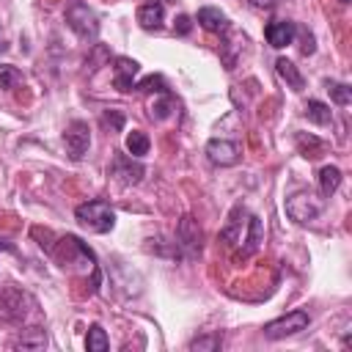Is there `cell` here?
Here are the masks:
<instances>
[{"instance_id": "1", "label": "cell", "mask_w": 352, "mask_h": 352, "mask_svg": "<svg viewBox=\"0 0 352 352\" xmlns=\"http://www.w3.org/2000/svg\"><path fill=\"white\" fill-rule=\"evenodd\" d=\"M74 217H77V223H80L82 228H88V231H94V234H107V231H113V226H116V212H113V206H110L107 201H102V198H94V201L80 204V206L74 209Z\"/></svg>"}, {"instance_id": "2", "label": "cell", "mask_w": 352, "mask_h": 352, "mask_svg": "<svg viewBox=\"0 0 352 352\" xmlns=\"http://www.w3.org/2000/svg\"><path fill=\"white\" fill-rule=\"evenodd\" d=\"M33 308H36V300L28 292H22L16 286H6L0 292V322H6V324H22V322H28V316L33 314Z\"/></svg>"}, {"instance_id": "3", "label": "cell", "mask_w": 352, "mask_h": 352, "mask_svg": "<svg viewBox=\"0 0 352 352\" xmlns=\"http://www.w3.org/2000/svg\"><path fill=\"white\" fill-rule=\"evenodd\" d=\"M66 25L82 41H96V36H99V16L82 0H72L69 3V8H66Z\"/></svg>"}, {"instance_id": "4", "label": "cell", "mask_w": 352, "mask_h": 352, "mask_svg": "<svg viewBox=\"0 0 352 352\" xmlns=\"http://www.w3.org/2000/svg\"><path fill=\"white\" fill-rule=\"evenodd\" d=\"M322 212H324V201L319 195H314L311 190H300V192H294V195L286 198V214L297 226L314 223Z\"/></svg>"}, {"instance_id": "5", "label": "cell", "mask_w": 352, "mask_h": 352, "mask_svg": "<svg viewBox=\"0 0 352 352\" xmlns=\"http://www.w3.org/2000/svg\"><path fill=\"white\" fill-rule=\"evenodd\" d=\"M308 324H311L308 311L294 308V311H289V314H283V316H278V319L267 322L261 333H264V338H270V341H280V338H289V336L302 333Z\"/></svg>"}, {"instance_id": "6", "label": "cell", "mask_w": 352, "mask_h": 352, "mask_svg": "<svg viewBox=\"0 0 352 352\" xmlns=\"http://www.w3.org/2000/svg\"><path fill=\"white\" fill-rule=\"evenodd\" d=\"M182 258H198L201 256V248H204V231L198 226V220L192 214H184L176 226V236H173Z\"/></svg>"}, {"instance_id": "7", "label": "cell", "mask_w": 352, "mask_h": 352, "mask_svg": "<svg viewBox=\"0 0 352 352\" xmlns=\"http://www.w3.org/2000/svg\"><path fill=\"white\" fill-rule=\"evenodd\" d=\"M63 146H66L69 160H74V162L82 160L85 151H88V146H91V129H88V124L80 121V118L69 121L66 124V132H63Z\"/></svg>"}, {"instance_id": "8", "label": "cell", "mask_w": 352, "mask_h": 352, "mask_svg": "<svg viewBox=\"0 0 352 352\" xmlns=\"http://www.w3.org/2000/svg\"><path fill=\"white\" fill-rule=\"evenodd\" d=\"M107 173H110L113 179H118L121 184L132 187V184H140L146 168H143V165L138 162V157H132V154H116V157L110 160Z\"/></svg>"}, {"instance_id": "9", "label": "cell", "mask_w": 352, "mask_h": 352, "mask_svg": "<svg viewBox=\"0 0 352 352\" xmlns=\"http://www.w3.org/2000/svg\"><path fill=\"white\" fill-rule=\"evenodd\" d=\"M206 157H209V162H214V165H223V168H228V165H236L239 162V157H242V146L236 143V140H226V138H212L209 143H206Z\"/></svg>"}, {"instance_id": "10", "label": "cell", "mask_w": 352, "mask_h": 352, "mask_svg": "<svg viewBox=\"0 0 352 352\" xmlns=\"http://www.w3.org/2000/svg\"><path fill=\"white\" fill-rule=\"evenodd\" d=\"M138 72H140V63H138V60H132V58H116V66H113V85H116L121 94L132 91Z\"/></svg>"}, {"instance_id": "11", "label": "cell", "mask_w": 352, "mask_h": 352, "mask_svg": "<svg viewBox=\"0 0 352 352\" xmlns=\"http://www.w3.org/2000/svg\"><path fill=\"white\" fill-rule=\"evenodd\" d=\"M264 36H267L270 47L280 50V47H286V44L294 41V36H297V25H294L292 19H275V22H270V25L264 28Z\"/></svg>"}, {"instance_id": "12", "label": "cell", "mask_w": 352, "mask_h": 352, "mask_svg": "<svg viewBox=\"0 0 352 352\" xmlns=\"http://www.w3.org/2000/svg\"><path fill=\"white\" fill-rule=\"evenodd\" d=\"M261 242H264V223H261V217L248 214V236H245V245L236 250V261L250 258L261 248Z\"/></svg>"}, {"instance_id": "13", "label": "cell", "mask_w": 352, "mask_h": 352, "mask_svg": "<svg viewBox=\"0 0 352 352\" xmlns=\"http://www.w3.org/2000/svg\"><path fill=\"white\" fill-rule=\"evenodd\" d=\"M165 22V3L162 0H148L138 8V25L143 30H160Z\"/></svg>"}, {"instance_id": "14", "label": "cell", "mask_w": 352, "mask_h": 352, "mask_svg": "<svg viewBox=\"0 0 352 352\" xmlns=\"http://www.w3.org/2000/svg\"><path fill=\"white\" fill-rule=\"evenodd\" d=\"M195 22H198L204 30H209V33H226V30L231 28V25H228V16H226L220 8H214V6H204V8H198Z\"/></svg>"}, {"instance_id": "15", "label": "cell", "mask_w": 352, "mask_h": 352, "mask_svg": "<svg viewBox=\"0 0 352 352\" xmlns=\"http://www.w3.org/2000/svg\"><path fill=\"white\" fill-rule=\"evenodd\" d=\"M242 214H248V209H245L242 204H236V206L231 209V214H228L226 226L220 228V236H217V239H220L223 245H228V248H231V245H236V242H239V231H242V220H239V217H242Z\"/></svg>"}, {"instance_id": "16", "label": "cell", "mask_w": 352, "mask_h": 352, "mask_svg": "<svg viewBox=\"0 0 352 352\" xmlns=\"http://www.w3.org/2000/svg\"><path fill=\"white\" fill-rule=\"evenodd\" d=\"M275 72L280 74V80H286V85H289L292 91H302V88H305V77L300 74V69H297L289 58H278V60H275Z\"/></svg>"}, {"instance_id": "17", "label": "cell", "mask_w": 352, "mask_h": 352, "mask_svg": "<svg viewBox=\"0 0 352 352\" xmlns=\"http://www.w3.org/2000/svg\"><path fill=\"white\" fill-rule=\"evenodd\" d=\"M341 187V168L338 165H322L319 168V192L330 198Z\"/></svg>"}, {"instance_id": "18", "label": "cell", "mask_w": 352, "mask_h": 352, "mask_svg": "<svg viewBox=\"0 0 352 352\" xmlns=\"http://www.w3.org/2000/svg\"><path fill=\"white\" fill-rule=\"evenodd\" d=\"M11 346H22V349H44L47 346V333L41 330V327H28V330H22L14 341H11Z\"/></svg>"}, {"instance_id": "19", "label": "cell", "mask_w": 352, "mask_h": 352, "mask_svg": "<svg viewBox=\"0 0 352 352\" xmlns=\"http://www.w3.org/2000/svg\"><path fill=\"white\" fill-rule=\"evenodd\" d=\"M305 118L316 126H327L333 121V110H330V104H324L319 99H308L305 102Z\"/></svg>"}, {"instance_id": "20", "label": "cell", "mask_w": 352, "mask_h": 352, "mask_svg": "<svg viewBox=\"0 0 352 352\" xmlns=\"http://www.w3.org/2000/svg\"><path fill=\"white\" fill-rule=\"evenodd\" d=\"M148 146H151V140H148V135L146 132H140V129H132L129 135H126V151L132 154V157H146L148 154Z\"/></svg>"}, {"instance_id": "21", "label": "cell", "mask_w": 352, "mask_h": 352, "mask_svg": "<svg viewBox=\"0 0 352 352\" xmlns=\"http://www.w3.org/2000/svg\"><path fill=\"white\" fill-rule=\"evenodd\" d=\"M85 349H88V352H107V349H110V341H107V333L102 330V324H91V327H88Z\"/></svg>"}, {"instance_id": "22", "label": "cell", "mask_w": 352, "mask_h": 352, "mask_svg": "<svg viewBox=\"0 0 352 352\" xmlns=\"http://www.w3.org/2000/svg\"><path fill=\"white\" fill-rule=\"evenodd\" d=\"M135 91H143V94H170V91H168V82L162 80V74H148V77H143L140 82H135Z\"/></svg>"}, {"instance_id": "23", "label": "cell", "mask_w": 352, "mask_h": 352, "mask_svg": "<svg viewBox=\"0 0 352 352\" xmlns=\"http://www.w3.org/2000/svg\"><path fill=\"white\" fill-rule=\"evenodd\" d=\"M124 124H126V118H124L121 110H104V113L99 116V126H102L104 132H121Z\"/></svg>"}, {"instance_id": "24", "label": "cell", "mask_w": 352, "mask_h": 352, "mask_svg": "<svg viewBox=\"0 0 352 352\" xmlns=\"http://www.w3.org/2000/svg\"><path fill=\"white\" fill-rule=\"evenodd\" d=\"M297 146H300V154H302V157H308V160L319 157V154H322V148H324V143H322V140H316L314 135H308V138H305V132H300V135H297Z\"/></svg>"}, {"instance_id": "25", "label": "cell", "mask_w": 352, "mask_h": 352, "mask_svg": "<svg viewBox=\"0 0 352 352\" xmlns=\"http://www.w3.org/2000/svg\"><path fill=\"white\" fill-rule=\"evenodd\" d=\"M327 91H330V99H333L336 104H341V107H346V104L352 102V88H349L346 82H333V80H327Z\"/></svg>"}, {"instance_id": "26", "label": "cell", "mask_w": 352, "mask_h": 352, "mask_svg": "<svg viewBox=\"0 0 352 352\" xmlns=\"http://www.w3.org/2000/svg\"><path fill=\"white\" fill-rule=\"evenodd\" d=\"M176 107V102H173V96L170 94H162V102H151V107H148V113H151V118H157V121H162L170 110Z\"/></svg>"}, {"instance_id": "27", "label": "cell", "mask_w": 352, "mask_h": 352, "mask_svg": "<svg viewBox=\"0 0 352 352\" xmlns=\"http://www.w3.org/2000/svg\"><path fill=\"white\" fill-rule=\"evenodd\" d=\"M19 80H22V74H19L16 66H11V63H0V88H14Z\"/></svg>"}, {"instance_id": "28", "label": "cell", "mask_w": 352, "mask_h": 352, "mask_svg": "<svg viewBox=\"0 0 352 352\" xmlns=\"http://www.w3.org/2000/svg\"><path fill=\"white\" fill-rule=\"evenodd\" d=\"M220 344H223V336L220 333H212V336H201V338H192L190 341V349H220Z\"/></svg>"}, {"instance_id": "29", "label": "cell", "mask_w": 352, "mask_h": 352, "mask_svg": "<svg viewBox=\"0 0 352 352\" xmlns=\"http://www.w3.org/2000/svg\"><path fill=\"white\" fill-rule=\"evenodd\" d=\"M190 28H192V22H190V16H184V14H182V16L176 19V25H173V30H176L179 36H187Z\"/></svg>"}, {"instance_id": "30", "label": "cell", "mask_w": 352, "mask_h": 352, "mask_svg": "<svg viewBox=\"0 0 352 352\" xmlns=\"http://www.w3.org/2000/svg\"><path fill=\"white\" fill-rule=\"evenodd\" d=\"M250 3H253L256 8H264V11H270V8H275L280 0H250Z\"/></svg>"}, {"instance_id": "31", "label": "cell", "mask_w": 352, "mask_h": 352, "mask_svg": "<svg viewBox=\"0 0 352 352\" xmlns=\"http://www.w3.org/2000/svg\"><path fill=\"white\" fill-rule=\"evenodd\" d=\"M3 50H6V44H3V41H0V52H3Z\"/></svg>"}, {"instance_id": "32", "label": "cell", "mask_w": 352, "mask_h": 352, "mask_svg": "<svg viewBox=\"0 0 352 352\" xmlns=\"http://www.w3.org/2000/svg\"><path fill=\"white\" fill-rule=\"evenodd\" d=\"M338 3H349V0H338Z\"/></svg>"}]
</instances>
